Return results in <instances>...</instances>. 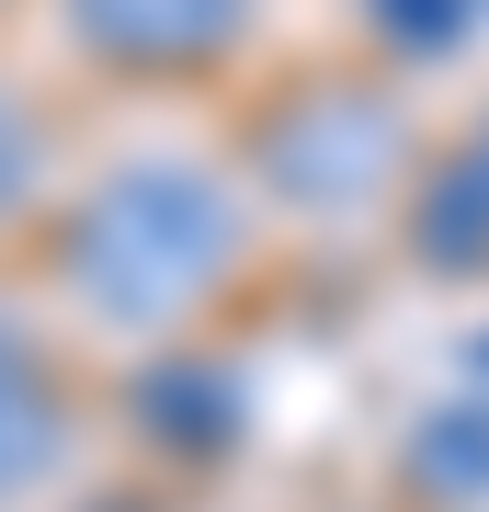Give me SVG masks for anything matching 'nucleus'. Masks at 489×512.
Returning <instances> with one entry per match:
<instances>
[{
	"instance_id": "1",
	"label": "nucleus",
	"mask_w": 489,
	"mask_h": 512,
	"mask_svg": "<svg viewBox=\"0 0 489 512\" xmlns=\"http://www.w3.org/2000/svg\"><path fill=\"white\" fill-rule=\"evenodd\" d=\"M12 251L57 330L114 342V353H182L251 274L262 205L205 148H126L91 183L46 194L12 228Z\"/></svg>"
},
{
	"instance_id": "2",
	"label": "nucleus",
	"mask_w": 489,
	"mask_h": 512,
	"mask_svg": "<svg viewBox=\"0 0 489 512\" xmlns=\"http://www.w3.org/2000/svg\"><path fill=\"white\" fill-rule=\"evenodd\" d=\"M421 160V126L399 103V80L364 69V57H308L285 69L273 92L239 114V148L228 171L251 183L262 217H308V228H353V217H387Z\"/></svg>"
},
{
	"instance_id": "3",
	"label": "nucleus",
	"mask_w": 489,
	"mask_h": 512,
	"mask_svg": "<svg viewBox=\"0 0 489 512\" xmlns=\"http://www.w3.org/2000/svg\"><path fill=\"white\" fill-rule=\"evenodd\" d=\"M46 23L80 80L160 103V92H205L251 57L262 0H46Z\"/></svg>"
},
{
	"instance_id": "4",
	"label": "nucleus",
	"mask_w": 489,
	"mask_h": 512,
	"mask_svg": "<svg viewBox=\"0 0 489 512\" xmlns=\"http://www.w3.org/2000/svg\"><path fill=\"white\" fill-rule=\"evenodd\" d=\"M69 433H80V376L57 353V319L0 308V501H35L69 467Z\"/></svg>"
},
{
	"instance_id": "5",
	"label": "nucleus",
	"mask_w": 489,
	"mask_h": 512,
	"mask_svg": "<svg viewBox=\"0 0 489 512\" xmlns=\"http://www.w3.org/2000/svg\"><path fill=\"white\" fill-rule=\"evenodd\" d=\"M399 490L421 512H489V387L467 399H433L399 444Z\"/></svg>"
},
{
	"instance_id": "6",
	"label": "nucleus",
	"mask_w": 489,
	"mask_h": 512,
	"mask_svg": "<svg viewBox=\"0 0 489 512\" xmlns=\"http://www.w3.org/2000/svg\"><path fill=\"white\" fill-rule=\"evenodd\" d=\"M35 205H46V126H35V103L0 80V239L35 217Z\"/></svg>"
},
{
	"instance_id": "7",
	"label": "nucleus",
	"mask_w": 489,
	"mask_h": 512,
	"mask_svg": "<svg viewBox=\"0 0 489 512\" xmlns=\"http://www.w3.org/2000/svg\"><path fill=\"white\" fill-rule=\"evenodd\" d=\"M478 137H489V114H478Z\"/></svg>"
}]
</instances>
